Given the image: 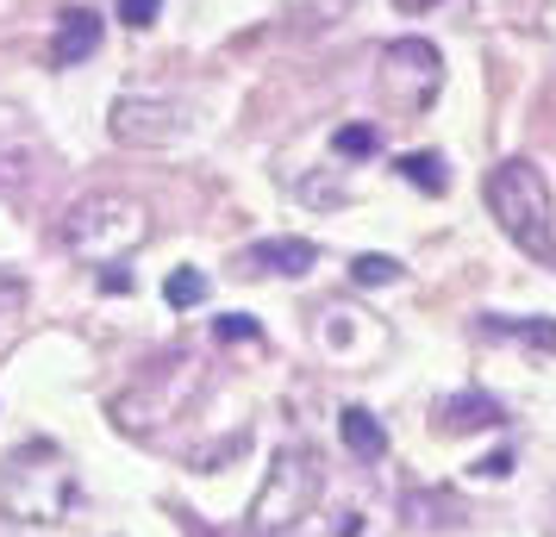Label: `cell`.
Segmentation results:
<instances>
[{"mask_svg": "<svg viewBox=\"0 0 556 537\" xmlns=\"http://www.w3.org/2000/svg\"><path fill=\"white\" fill-rule=\"evenodd\" d=\"M488 206H494L501 231L526 256H544V263L556 256V206H551V181H544L538 163L506 156L501 169L488 176Z\"/></svg>", "mask_w": 556, "mask_h": 537, "instance_id": "1", "label": "cell"}, {"mask_svg": "<svg viewBox=\"0 0 556 537\" xmlns=\"http://www.w3.org/2000/svg\"><path fill=\"white\" fill-rule=\"evenodd\" d=\"M56 238L76 256H88V263H113V256L138 251L151 238V213L138 201H126V194H88V201H76L63 213Z\"/></svg>", "mask_w": 556, "mask_h": 537, "instance_id": "2", "label": "cell"}, {"mask_svg": "<svg viewBox=\"0 0 556 537\" xmlns=\"http://www.w3.org/2000/svg\"><path fill=\"white\" fill-rule=\"evenodd\" d=\"M319 487H326L319 457H313L306 444H288V450L269 462V482H263V494H256V507H251V532L256 537H288L306 512L319 507Z\"/></svg>", "mask_w": 556, "mask_h": 537, "instance_id": "3", "label": "cell"}, {"mask_svg": "<svg viewBox=\"0 0 556 537\" xmlns=\"http://www.w3.org/2000/svg\"><path fill=\"white\" fill-rule=\"evenodd\" d=\"M106 126H113L119 144H176V138H188V106L181 101H144V94H119Z\"/></svg>", "mask_w": 556, "mask_h": 537, "instance_id": "4", "label": "cell"}, {"mask_svg": "<svg viewBox=\"0 0 556 537\" xmlns=\"http://www.w3.org/2000/svg\"><path fill=\"white\" fill-rule=\"evenodd\" d=\"M381 63H388V88H394L406 106L438 94V76H444V56H438V44H426V38H394V44L381 51Z\"/></svg>", "mask_w": 556, "mask_h": 537, "instance_id": "5", "label": "cell"}, {"mask_svg": "<svg viewBox=\"0 0 556 537\" xmlns=\"http://www.w3.org/2000/svg\"><path fill=\"white\" fill-rule=\"evenodd\" d=\"M94 51H101V13H88V7H63L56 38H51V69H76V63H88Z\"/></svg>", "mask_w": 556, "mask_h": 537, "instance_id": "6", "label": "cell"}, {"mask_svg": "<svg viewBox=\"0 0 556 537\" xmlns=\"http://www.w3.org/2000/svg\"><path fill=\"white\" fill-rule=\"evenodd\" d=\"M319 263V244H306V238H263L244 251V269L256 276H306Z\"/></svg>", "mask_w": 556, "mask_h": 537, "instance_id": "7", "label": "cell"}, {"mask_svg": "<svg viewBox=\"0 0 556 537\" xmlns=\"http://www.w3.org/2000/svg\"><path fill=\"white\" fill-rule=\"evenodd\" d=\"M338 432H344V450L363 462H381L388 457V432H381V419L369 407H344L338 412Z\"/></svg>", "mask_w": 556, "mask_h": 537, "instance_id": "8", "label": "cell"}, {"mask_svg": "<svg viewBox=\"0 0 556 537\" xmlns=\"http://www.w3.org/2000/svg\"><path fill=\"white\" fill-rule=\"evenodd\" d=\"M506 412L488 400V394H456V400H444L438 407V425L444 432H481V425H501Z\"/></svg>", "mask_w": 556, "mask_h": 537, "instance_id": "9", "label": "cell"}, {"mask_svg": "<svg viewBox=\"0 0 556 537\" xmlns=\"http://www.w3.org/2000/svg\"><path fill=\"white\" fill-rule=\"evenodd\" d=\"M45 169V151L38 144H0V188L7 194H26V181Z\"/></svg>", "mask_w": 556, "mask_h": 537, "instance_id": "10", "label": "cell"}, {"mask_svg": "<svg viewBox=\"0 0 556 537\" xmlns=\"http://www.w3.org/2000/svg\"><path fill=\"white\" fill-rule=\"evenodd\" d=\"M481 332L519 337V344H538V350H556V319H501V312H488V319H481Z\"/></svg>", "mask_w": 556, "mask_h": 537, "instance_id": "11", "label": "cell"}, {"mask_svg": "<svg viewBox=\"0 0 556 537\" xmlns=\"http://www.w3.org/2000/svg\"><path fill=\"white\" fill-rule=\"evenodd\" d=\"M394 169H401L413 188H426V194H444V188H451V176H444V156H438V151H413V156H401Z\"/></svg>", "mask_w": 556, "mask_h": 537, "instance_id": "12", "label": "cell"}, {"mask_svg": "<svg viewBox=\"0 0 556 537\" xmlns=\"http://www.w3.org/2000/svg\"><path fill=\"white\" fill-rule=\"evenodd\" d=\"M163 301H169L176 312L201 307V301H206V276H201V269H176V276L163 282Z\"/></svg>", "mask_w": 556, "mask_h": 537, "instance_id": "13", "label": "cell"}, {"mask_svg": "<svg viewBox=\"0 0 556 537\" xmlns=\"http://www.w3.org/2000/svg\"><path fill=\"white\" fill-rule=\"evenodd\" d=\"M331 151L351 156V163H356V156H376L381 151V131L376 126H338V131H331Z\"/></svg>", "mask_w": 556, "mask_h": 537, "instance_id": "14", "label": "cell"}, {"mask_svg": "<svg viewBox=\"0 0 556 537\" xmlns=\"http://www.w3.org/2000/svg\"><path fill=\"white\" fill-rule=\"evenodd\" d=\"M213 337H219V344H256L263 325H256L251 312H219V319H213Z\"/></svg>", "mask_w": 556, "mask_h": 537, "instance_id": "15", "label": "cell"}, {"mask_svg": "<svg viewBox=\"0 0 556 537\" xmlns=\"http://www.w3.org/2000/svg\"><path fill=\"white\" fill-rule=\"evenodd\" d=\"M351 276H356L363 287H388L394 276H401V263H394V256H356Z\"/></svg>", "mask_w": 556, "mask_h": 537, "instance_id": "16", "label": "cell"}, {"mask_svg": "<svg viewBox=\"0 0 556 537\" xmlns=\"http://www.w3.org/2000/svg\"><path fill=\"white\" fill-rule=\"evenodd\" d=\"M156 13H163V0H119V20L126 26H151Z\"/></svg>", "mask_w": 556, "mask_h": 537, "instance_id": "17", "label": "cell"}, {"mask_svg": "<svg viewBox=\"0 0 556 537\" xmlns=\"http://www.w3.org/2000/svg\"><path fill=\"white\" fill-rule=\"evenodd\" d=\"M476 469H481V475H488V482H501L506 469H513V457H506V450H494V457H481Z\"/></svg>", "mask_w": 556, "mask_h": 537, "instance_id": "18", "label": "cell"}, {"mask_svg": "<svg viewBox=\"0 0 556 537\" xmlns=\"http://www.w3.org/2000/svg\"><path fill=\"white\" fill-rule=\"evenodd\" d=\"M101 287H106V294H126V287H131V276H126V269H113V263H106V269H101Z\"/></svg>", "mask_w": 556, "mask_h": 537, "instance_id": "19", "label": "cell"}, {"mask_svg": "<svg viewBox=\"0 0 556 537\" xmlns=\"http://www.w3.org/2000/svg\"><path fill=\"white\" fill-rule=\"evenodd\" d=\"M363 532V512H338V525H331V537H356Z\"/></svg>", "mask_w": 556, "mask_h": 537, "instance_id": "20", "label": "cell"}, {"mask_svg": "<svg viewBox=\"0 0 556 537\" xmlns=\"http://www.w3.org/2000/svg\"><path fill=\"white\" fill-rule=\"evenodd\" d=\"M394 7H401V13H419V7H431V0H394Z\"/></svg>", "mask_w": 556, "mask_h": 537, "instance_id": "21", "label": "cell"}]
</instances>
